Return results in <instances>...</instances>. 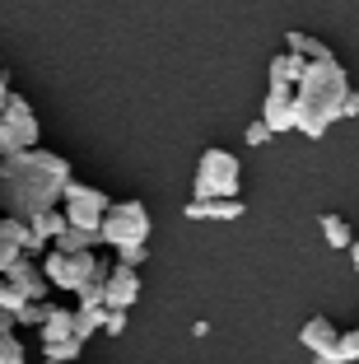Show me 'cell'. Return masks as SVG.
<instances>
[{"label":"cell","instance_id":"5","mask_svg":"<svg viewBox=\"0 0 359 364\" xmlns=\"http://www.w3.org/2000/svg\"><path fill=\"white\" fill-rule=\"evenodd\" d=\"M0 150L19 154V150H38V112L28 107V98L10 94L5 112H0Z\"/></svg>","mask_w":359,"mask_h":364},{"label":"cell","instance_id":"24","mask_svg":"<svg viewBox=\"0 0 359 364\" xmlns=\"http://www.w3.org/2000/svg\"><path fill=\"white\" fill-rule=\"evenodd\" d=\"M47 309H52V304H23L19 313H14V322H23V327H43V318H47Z\"/></svg>","mask_w":359,"mask_h":364},{"label":"cell","instance_id":"27","mask_svg":"<svg viewBox=\"0 0 359 364\" xmlns=\"http://www.w3.org/2000/svg\"><path fill=\"white\" fill-rule=\"evenodd\" d=\"M103 332H107V336H122V332H127V313L107 309V318H103Z\"/></svg>","mask_w":359,"mask_h":364},{"label":"cell","instance_id":"11","mask_svg":"<svg viewBox=\"0 0 359 364\" xmlns=\"http://www.w3.org/2000/svg\"><path fill=\"white\" fill-rule=\"evenodd\" d=\"M107 271H112V262L98 257L94 271H89V280L80 289H75V309H103V285H107Z\"/></svg>","mask_w":359,"mask_h":364},{"label":"cell","instance_id":"20","mask_svg":"<svg viewBox=\"0 0 359 364\" xmlns=\"http://www.w3.org/2000/svg\"><path fill=\"white\" fill-rule=\"evenodd\" d=\"M317 229H322L327 247H350V243H355V229H350L341 215H322V220H317Z\"/></svg>","mask_w":359,"mask_h":364},{"label":"cell","instance_id":"1","mask_svg":"<svg viewBox=\"0 0 359 364\" xmlns=\"http://www.w3.org/2000/svg\"><path fill=\"white\" fill-rule=\"evenodd\" d=\"M70 182V164L52 150H19L0 159V205L5 215L28 225L33 215L56 210Z\"/></svg>","mask_w":359,"mask_h":364},{"label":"cell","instance_id":"3","mask_svg":"<svg viewBox=\"0 0 359 364\" xmlns=\"http://www.w3.org/2000/svg\"><path fill=\"white\" fill-rule=\"evenodd\" d=\"M243 168L229 150H205L196 159V182H191V201H233L238 196Z\"/></svg>","mask_w":359,"mask_h":364},{"label":"cell","instance_id":"6","mask_svg":"<svg viewBox=\"0 0 359 364\" xmlns=\"http://www.w3.org/2000/svg\"><path fill=\"white\" fill-rule=\"evenodd\" d=\"M107 205H112V201H107L98 187L75 182V178L65 182V192H61V215H65V225H75V229H98Z\"/></svg>","mask_w":359,"mask_h":364},{"label":"cell","instance_id":"30","mask_svg":"<svg viewBox=\"0 0 359 364\" xmlns=\"http://www.w3.org/2000/svg\"><path fill=\"white\" fill-rule=\"evenodd\" d=\"M243 136H247V145H266V140H271V131H266V122H262V117H257V122H252V127H247V131H243Z\"/></svg>","mask_w":359,"mask_h":364},{"label":"cell","instance_id":"19","mask_svg":"<svg viewBox=\"0 0 359 364\" xmlns=\"http://www.w3.org/2000/svg\"><path fill=\"white\" fill-rule=\"evenodd\" d=\"M0 243H10V247H19V252L33 257V234H28L23 220H14V215H0Z\"/></svg>","mask_w":359,"mask_h":364},{"label":"cell","instance_id":"25","mask_svg":"<svg viewBox=\"0 0 359 364\" xmlns=\"http://www.w3.org/2000/svg\"><path fill=\"white\" fill-rule=\"evenodd\" d=\"M23 304H28V299H23L19 289H14V285H10V280L0 276V309H5V313H19V309H23Z\"/></svg>","mask_w":359,"mask_h":364},{"label":"cell","instance_id":"28","mask_svg":"<svg viewBox=\"0 0 359 364\" xmlns=\"http://www.w3.org/2000/svg\"><path fill=\"white\" fill-rule=\"evenodd\" d=\"M313 364H350V360H345V350H341V341H336V346H327V350H317Z\"/></svg>","mask_w":359,"mask_h":364},{"label":"cell","instance_id":"14","mask_svg":"<svg viewBox=\"0 0 359 364\" xmlns=\"http://www.w3.org/2000/svg\"><path fill=\"white\" fill-rule=\"evenodd\" d=\"M61 229H65V215H61V205H56V210L33 215V220H28V234H33V257H38V252H43V247L52 243L56 234H61Z\"/></svg>","mask_w":359,"mask_h":364},{"label":"cell","instance_id":"23","mask_svg":"<svg viewBox=\"0 0 359 364\" xmlns=\"http://www.w3.org/2000/svg\"><path fill=\"white\" fill-rule=\"evenodd\" d=\"M145 257H149V243H127V247H117V267L140 271V267H145Z\"/></svg>","mask_w":359,"mask_h":364},{"label":"cell","instance_id":"31","mask_svg":"<svg viewBox=\"0 0 359 364\" xmlns=\"http://www.w3.org/2000/svg\"><path fill=\"white\" fill-rule=\"evenodd\" d=\"M341 117H359V89L345 94V107H341Z\"/></svg>","mask_w":359,"mask_h":364},{"label":"cell","instance_id":"12","mask_svg":"<svg viewBox=\"0 0 359 364\" xmlns=\"http://www.w3.org/2000/svg\"><path fill=\"white\" fill-rule=\"evenodd\" d=\"M182 210H187V220H243L247 205L233 196V201H187Z\"/></svg>","mask_w":359,"mask_h":364},{"label":"cell","instance_id":"26","mask_svg":"<svg viewBox=\"0 0 359 364\" xmlns=\"http://www.w3.org/2000/svg\"><path fill=\"white\" fill-rule=\"evenodd\" d=\"M0 364H23V346H19V336H0Z\"/></svg>","mask_w":359,"mask_h":364},{"label":"cell","instance_id":"9","mask_svg":"<svg viewBox=\"0 0 359 364\" xmlns=\"http://www.w3.org/2000/svg\"><path fill=\"white\" fill-rule=\"evenodd\" d=\"M262 122L271 136H280V131H294V89L285 85H271L262 98Z\"/></svg>","mask_w":359,"mask_h":364},{"label":"cell","instance_id":"18","mask_svg":"<svg viewBox=\"0 0 359 364\" xmlns=\"http://www.w3.org/2000/svg\"><path fill=\"white\" fill-rule=\"evenodd\" d=\"M299 80H304V61H299L294 52H280V56H271V85H285V89H294Z\"/></svg>","mask_w":359,"mask_h":364},{"label":"cell","instance_id":"4","mask_svg":"<svg viewBox=\"0 0 359 364\" xmlns=\"http://www.w3.org/2000/svg\"><path fill=\"white\" fill-rule=\"evenodd\" d=\"M98 238H103L112 252L127 247V243H149V210H145V201H112L103 210Z\"/></svg>","mask_w":359,"mask_h":364},{"label":"cell","instance_id":"13","mask_svg":"<svg viewBox=\"0 0 359 364\" xmlns=\"http://www.w3.org/2000/svg\"><path fill=\"white\" fill-rule=\"evenodd\" d=\"M341 341V332H336V322L331 318H308L304 322V332H299V346H304V350H327V346H336Z\"/></svg>","mask_w":359,"mask_h":364},{"label":"cell","instance_id":"22","mask_svg":"<svg viewBox=\"0 0 359 364\" xmlns=\"http://www.w3.org/2000/svg\"><path fill=\"white\" fill-rule=\"evenodd\" d=\"M80 350H85V341H52V346H43V360L47 364H75L80 360Z\"/></svg>","mask_w":359,"mask_h":364},{"label":"cell","instance_id":"34","mask_svg":"<svg viewBox=\"0 0 359 364\" xmlns=\"http://www.w3.org/2000/svg\"><path fill=\"white\" fill-rule=\"evenodd\" d=\"M350 262H355V271H359V234H355V243H350Z\"/></svg>","mask_w":359,"mask_h":364},{"label":"cell","instance_id":"17","mask_svg":"<svg viewBox=\"0 0 359 364\" xmlns=\"http://www.w3.org/2000/svg\"><path fill=\"white\" fill-rule=\"evenodd\" d=\"M285 52H294L304 65L331 61V47H327V43H317V38H308V33H289V38H285Z\"/></svg>","mask_w":359,"mask_h":364},{"label":"cell","instance_id":"16","mask_svg":"<svg viewBox=\"0 0 359 364\" xmlns=\"http://www.w3.org/2000/svg\"><path fill=\"white\" fill-rule=\"evenodd\" d=\"M98 243H103V238H98V229H75V225H65L61 234L52 238L56 252H94Z\"/></svg>","mask_w":359,"mask_h":364},{"label":"cell","instance_id":"15","mask_svg":"<svg viewBox=\"0 0 359 364\" xmlns=\"http://www.w3.org/2000/svg\"><path fill=\"white\" fill-rule=\"evenodd\" d=\"M38 332H43V346H52V341H70V336H75V309H56V304H52Z\"/></svg>","mask_w":359,"mask_h":364},{"label":"cell","instance_id":"2","mask_svg":"<svg viewBox=\"0 0 359 364\" xmlns=\"http://www.w3.org/2000/svg\"><path fill=\"white\" fill-rule=\"evenodd\" d=\"M345 94H350V75L336 56L317 61V65H304V80L294 85V131H304L308 140H322L327 127L341 122Z\"/></svg>","mask_w":359,"mask_h":364},{"label":"cell","instance_id":"8","mask_svg":"<svg viewBox=\"0 0 359 364\" xmlns=\"http://www.w3.org/2000/svg\"><path fill=\"white\" fill-rule=\"evenodd\" d=\"M136 299H140V271L117 267V262H112V271H107V285H103V309L127 313Z\"/></svg>","mask_w":359,"mask_h":364},{"label":"cell","instance_id":"33","mask_svg":"<svg viewBox=\"0 0 359 364\" xmlns=\"http://www.w3.org/2000/svg\"><path fill=\"white\" fill-rule=\"evenodd\" d=\"M10 98V80H5V70H0V103Z\"/></svg>","mask_w":359,"mask_h":364},{"label":"cell","instance_id":"10","mask_svg":"<svg viewBox=\"0 0 359 364\" xmlns=\"http://www.w3.org/2000/svg\"><path fill=\"white\" fill-rule=\"evenodd\" d=\"M0 276L10 280V285L19 289L28 304H43V299H47V289H52V285L43 280V267H38V257H28V252H23V257L14 262L10 271H0Z\"/></svg>","mask_w":359,"mask_h":364},{"label":"cell","instance_id":"32","mask_svg":"<svg viewBox=\"0 0 359 364\" xmlns=\"http://www.w3.org/2000/svg\"><path fill=\"white\" fill-rule=\"evenodd\" d=\"M10 332H14V313L0 309V336H10Z\"/></svg>","mask_w":359,"mask_h":364},{"label":"cell","instance_id":"21","mask_svg":"<svg viewBox=\"0 0 359 364\" xmlns=\"http://www.w3.org/2000/svg\"><path fill=\"white\" fill-rule=\"evenodd\" d=\"M107 309H75V341H89L94 332H103Z\"/></svg>","mask_w":359,"mask_h":364},{"label":"cell","instance_id":"29","mask_svg":"<svg viewBox=\"0 0 359 364\" xmlns=\"http://www.w3.org/2000/svg\"><path fill=\"white\" fill-rule=\"evenodd\" d=\"M341 350H345V360H359V327L341 332Z\"/></svg>","mask_w":359,"mask_h":364},{"label":"cell","instance_id":"7","mask_svg":"<svg viewBox=\"0 0 359 364\" xmlns=\"http://www.w3.org/2000/svg\"><path fill=\"white\" fill-rule=\"evenodd\" d=\"M94 262H98V252H47L43 262H38V267H43V280L52 289H80L89 280V271H94Z\"/></svg>","mask_w":359,"mask_h":364}]
</instances>
